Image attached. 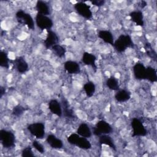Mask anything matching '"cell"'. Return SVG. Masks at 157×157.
<instances>
[{
	"mask_svg": "<svg viewBox=\"0 0 157 157\" xmlns=\"http://www.w3.org/2000/svg\"><path fill=\"white\" fill-rule=\"evenodd\" d=\"M67 140L70 144L75 145L83 150H88L91 148V144L87 138L82 137L78 134H71L68 136Z\"/></svg>",
	"mask_w": 157,
	"mask_h": 157,
	"instance_id": "1",
	"label": "cell"
},
{
	"mask_svg": "<svg viewBox=\"0 0 157 157\" xmlns=\"http://www.w3.org/2000/svg\"><path fill=\"white\" fill-rule=\"evenodd\" d=\"M133 46V42L129 35L121 34L118 39L114 41L113 47L119 53L124 52L128 48Z\"/></svg>",
	"mask_w": 157,
	"mask_h": 157,
	"instance_id": "2",
	"label": "cell"
},
{
	"mask_svg": "<svg viewBox=\"0 0 157 157\" xmlns=\"http://www.w3.org/2000/svg\"><path fill=\"white\" fill-rule=\"evenodd\" d=\"M0 140L2 145L6 148H12L15 146V137L13 133L10 131L0 130Z\"/></svg>",
	"mask_w": 157,
	"mask_h": 157,
	"instance_id": "3",
	"label": "cell"
},
{
	"mask_svg": "<svg viewBox=\"0 0 157 157\" xmlns=\"http://www.w3.org/2000/svg\"><path fill=\"white\" fill-rule=\"evenodd\" d=\"M29 132L38 139H42L45 136V125L40 122L30 124L27 127Z\"/></svg>",
	"mask_w": 157,
	"mask_h": 157,
	"instance_id": "4",
	"label": "cell"
},
{
	"mask_svg": "<svg viewBox=\"0 0 157 157\" xmlns=\"http://www.w3.org/2000/svg\"><path fill=\"white\" fill-rule=\"evenodd\" d=\"M131 124L132 129V137L145 136L147 135V129L139 119L137 118H132Z\"/></svg>",
	"mask_w": 157,
	"mask_h": 157,
	"instance_id": "5",
	"label": "cell"
},
{
	"mask_svg": "<svg viewBox=\"0 0 157 157\" xmlns=\"http://www.w3.org/2000/svg\"><path fill=\"white\" fill-rule=\"evenodd\" d=\"M15 17L18 22L26 25L29 29H33L34 28V20L29 13H26L22 10H20L16 13Z\"/></svg>",
	"mask_w": 157,
	"mask_h": 157,
	"instance_id": "6",
	"label": "cell"
},
{
	"mask_svg": "<svg viewBox=\"0 0 157 157\" xmlns=\"http://www.w3.org/2000/svg\"><path fill=\"white\" fill-rule=\"evenodd\" d=\"M112 131V126L104 120L98 121L93 129V134L98 137L102 134H110Z\"/></svg>",
	"mask_w": 157,
	"mask_h": 157,
	"instance_id": "7",
	"label": "cell"
},
{
	"mask_svg": "<svg viewBox=\"0 0 157 157\" xmlns=\"http://www.w3.org/2000/svg\"><path fill=\"white\" fill-rule=\"evenodd\" d=\"M36 23L38 28L40 29H50L53 26V21L52 19L47 15H44L37 13L36 17Z\"/></svg>",
	"mask_w": 157,
	"mask_h": 157,
	"instance_id": "8",
	"label": "cell"
},
{
	"mask_svg": "<svg viewBox=\"0 0 157 157\" xmlns=\"http://www.w3.org/2000/svg\"><path fill=\"white\" fill-rule=\"evenodd\" d=\"M74 9L83 18L89 20L93 16L90 6L83 2H78L74 5Z\"/></svg>",
	"mask_w": 157,
	"mask_h": 157,
	"instance_id": "9",
	"label": "cell"
},
{
	"mask_svg": "<svg viewBox=\"0 0 157 157\" xmlns=\"http://www.w3.org/2000/svg\"><path fill=\"white\" fill-rule=\"evenodd\" d=\"M47 34L44 40V45L47 49H50L55 45L58 44L59 38L57 34L51 29L47 30Z\"/></svg>",
	"mask_w": 157,
	"mask_h": 157,
	"instance_id": "10",
	"label": "cell"
},
{
	"mask_svg": "<svg viewBox=\"0 0 157 157\" xmlns=\"http://www.w3.org/2000/svg\"><path fill=\"white\" fill-rule=\"evenodd\" d=\"M12 62L15 68L19 73L24 74L28 71V64L22 56L17 57L13 61H12Z\"/></svg>",
	"mask_w": 157,
	"mask_h": 157,
	"instance_id": "11",
	"label": "cell"
},
{
	"mask_svg": "<svg viewBox=\"0 0 157 157\" xmlns=\"http://www.w3.org/2000/svg\"><path fill=\"white\" fill-rule=\"evenodd\" d=\"M134 77L136 79L141 80L146 79V67L141 63H137L132 68Z\"/></svg>",
	"mask_w": 157,
	"mask_h": 157,
	"instance_id": "12",
	"label": "cell"
},
{
	"mask_svg": "<svg viewBox=\"0 0 157 157\" xmlns=\"http://www.w3.org/2000/svg\"><path fill=\"white\" fill-rule=\"evenodd\" d=\"M64 69L70 74H76L80 72V65L74 61H67L64 64Z\"/></svg>",
	"mask_w": 157,
	"mask_h": 157,
	"instance_id": "13",
	"label": "cell"
},
{
	"mask_svg": "<svg viewBox=\"0 0 157 157\" xmlns=\"http://www.w3.org/2000/svg\"><path fill=\"white\" fill-rule=\"evenodd\" d=\"M48 109L52 113L58 117H61L63 115L62 106L59 102L56 99H52L49 101Z\"/></svg>",
	"mask_w": 157,
	"mask_h": 157,
	"instance_id": "14",
	"label": "cell"
},
{
	"mask_svg": "<svg viewBox=\"0 0 157 157\" xmlns=\"http://www.w3.org/2000/svg\"><path fill=\"white\" fill-rule=\"evenodd\" d=\"M82 61L85 65L90 66L95 70L97 69L96 64V57L94 55L89 52H84L82 55Z\"/></svg>",
	"mask_w": 157,
	"mask_h": 157,
	"instance_id": "15",
	"label": "cell"
},
{
	"mask_svg": "<svg viewBox=\"0 0 157 157\" xmlns=\"http://www.w3.org/2000/svg\"><path fill=\"white\" fill-rule=\"evenodd\" d=\"M46 141L52 148L55 149H60L63 147V143L62 140L57 138L53 134L48 135L46 139Z\"/></svg>",
	"mask_w": 157,
	"mask_h": 157,
	"instance_id": "16",
	"label": "cell"
},
{
	"mask_svg": "<svg viewBox=\"0 0 157 157\" xmlns=\"http://www.w3.org/2000/svg\"><path fill=\"white\" fill-rule=\"evenodd\" d=\"M98 37L100 38L101 40H102L105 43L109 44L112 46L113 45V43H114L113 36L109 31L100 30L98 32Z\"/></svg>",
	"mask_w": 157,
	"mask_h": 157,
	"instance_id": "17",
	"label": "cell"
},
{
	"mask_svg": "<svg viewBox=\"0 0 157 157\" xmlns=\"http://www.w3.org/2000/svg\"><path fill=\"white\" fill-rule=\"evenodd\" d=\"M130 18L137 26H143L144 25L143 13L140 10L133 11L129 14Z\"/></svg>",
	"mask_w": 157,
	"mask_h": 157,
	"instance_id": "18",
	"label": "cell"
},
{
	"mask_svg": "<svg viewBox=\"0 0 157 157\" xmlns=\"http://www.w3.org/2000/svg\"><path fill=\"white\" fill-rule=\"evenodd\" d=\"M131 93L126 90H118L115 94V98L118 102H123L131 98Z\"/></svg>",
	"mask_w": 157,
	"mask_h": 157,
	"instance_id": "19",
	"label": "cell"
},
{
	"mask_svg": "<svg viewBox=\"0 0 157 157\" xmlns=\"http://www.w3.org/2000/svg\"><path fill=\"white\" fill-rule=\"evenodd\" d=\"M77 134L82 137L86 138H89L92 135V132L89 126L84 123H81L79 125L77 130Z\"/></svg>",
	"mask_w": 157,
	"mask_h": 157,
	"instance_id": "20",
	"label": "cell"
},
{
	"mask_svg": "<svg viewBox=\"0 0 157 157\" xmlns=\"http://www.w3.org/2000/svg\"><path fill=\"white\" fill-rule=\"evenodd\" d=\"M99 143L101 145H105L114 150H116V146L110 136L108 134H102L99 136Z\"/></svg>",
	"mask_w": 157,
	"mask_h": 157,
	"instance_id": "21",
	"label": "cell"
},
{
	"mask_svg": "<svg viewBox=\"0 0 157 157\" xmlns=\"http://www.w3.org/2000/svg\"><path fill=\"white\" fill-rule=\"evenodd\" d=\"M61 102H62V110H63V115L65 117L68 118H74V111L72 110V109L70 108L67 101L64 98H63L61 99Z\"/></svg>",
	"mask_w": 157,
	"mask_h": 157,
	"instance_id": "22",
	"label": "cell"
},
{
	"mask_svg": "<svg viewBox=\"0 0 157 157\" xmlns=\"http://www.w3.org/2000/svg\"><path fill=\"white\" fill-rule=\"evenodd\" d=\"M36 8L37 11V13H39L40 14L47 15H49L50 12V8L48 6V4L42 1H37L36 5Z\"/></svg>",
	"mask_w": 157,
	"mask_h": 157,
	"instance_id": "23",
	"label": "cell"
},
{
	"mask_svg": "<svg viewBox=\"0 0 157 157\" xmlns=\"http://www.w3.org/2000/svg\"><path fill=\"white\" fill-rule=\"evenodd\" d=\"M146 79L151 83L157 81V74L155 68L150 66L146 67Z\"/></svg>",
	"mask_w": 157,
	"mask_h": 157,
	"instance_id": "24",
	"label": "cell"
},
{
	"mask_svg": "<svg viewBox=\"0 0 157 157\" xmlns=\"http://www.w3.org/2000/svg\"><path fill=\"white\" fill-rule=\"evenodd\" d=\"M105 83L107 86L111 90L118 91V90H120L118 81L114 76H111L109 78H107Z\"/></svg>",
	"mask_w": 157,
	"mask_h": 157,
	"instance_id": "25",
	"label": "cell"
},
{
	"mask_svg": "<svg viewBox=\"0 0 157 157\" xmlns=\"http://www.w3.org/2000/svg\"><path fill=\"white\" fill-rule=\"evenodd\" d=\"M83 90L85 91L86 96L89 98L92 97L95 93L96 86L94 83L93 82L89 81L84 84L83 85Z\"/></svg>",
	"mask_w": 157,
	"mask_h": 157,
	"instance_id": "26",
	"label": "cell"
},
{
	"mask_svg": "<svg viewBox=\"0 0 157 157\" xmlns=\"http://www.w3.org/2000/svg\"><path fill=\"white\" fill-rule=\"evenodd\" d=\"M51 50L54 53L55 55H56L59 58H63L65 56L66 50L64 47L60 45L59 44H56L53 46L51 48Z\"/></svg>",
	"mask_w": 157,
	"mask_h": 157,
	"instance_id": "27",
	"label": "cell"
},
{
	"mask_svg": "<svg viewBox=\"0 0 157 157\" xmlns=\"http://www.w3.org/2000/svg\"><path fill=\"white\" fill-rule=\"evenodd\" d=\"M9 62L7 53L4 51H1L0 52V66L2 67L8 69L9 67Z\"/></svg>",
	"mask_w": 157,
	"mask_h": 157,
	"instance_id": "28",
	"label": "cell"
},
{
	"mask_svg": "<svg viewBox=\"0 0 157 157\" xmlns=\"http://www.w3.org/2000/svg\"><path fill=\"white\" fill-rule=\"evenodd\" d=\"M25 110H26V109L24 107H23L20 105H17L13 108L12 113L13 116L19 117L23 114V113L25 112Z\"/></svg>",
	"mask_w": 157,
	"mask_h": 157,
	"instance_id": "29",
	"label": "cell"
},
{
	"mask_svg": "<svg viewBox=\"0 0 157 157\" xmlns=\"http://www.w3.org/2000/svg\"><path fill=\"white\" fill-rule=\"evenodd\" d=\"M21 156L23 157H33L34 155L33 152L31 147H27L25 148L21 151Z\"/></svg>",
	"mask_w": 157,
	"mask_h": 157,
	"instance_id": "30",
	"label": "cell"
},
{
	"mask_svg": "<svg viewBox=\"0 0 157 157\" xmlns=\"http://www.w3.org/2000/svg\"><path fill=\"white\" fill-rule=\"evenodd\" d=\"M32 145L39 153H44V148L43 145L41 144H40L38 141H37L36 140H33V143H32Z\"/></svg>",
	"mask_w": 157,
	"mask_h": 157,
	"instance_id": "31",
	"label": "cell"
},
{
	"mask_svg": "<svg viewBox=\"0 0 157 157\" xmlns=\"http://www.w3.org/2000/svg\"><path fill=\"white\" fill-rule=\"evenodd\" d=\"M145 50L147 52V55L153 58L154 59H156V53L151 49V45L149 44H147L146 45H145Z\"/></svg>",
	"mask_w": 157,
	"mask_h": 157,
	"instance_id": "32",
	"label": "cell"
},
{
	"mask_svg": "<svg viewBox=\"0 0 157 157\" xmlns=\"http://www.w3.org/2000/svg\"><path fill=\"white\" fill-rule=\"evenodd\" d=\"M91 2L93 5H95L98 7H101L104 4L105 1L102 0H96V1H91Z\"/></svg>",
	"mask_w": 157,
	"mask_h": 157,
	"instance_id": "33",
	"label": "cell"
},
{
	"mask_svg": "<svg viewBox=\"0 0 157 157\" xmlns=\"http://www.w3.org/2000/svg\"><path fill=\"white\" fill-rule=\"evenodd\" d=\"M5 91H6L5 88L3 87V86H1V88H0V98H1L2 97V96L4 94Z\"/></svg>",
	"mask_w": 157,
	"mask_h": 157,
	"instance_id": "34",
	"label": "cell"
}]
</instances>
